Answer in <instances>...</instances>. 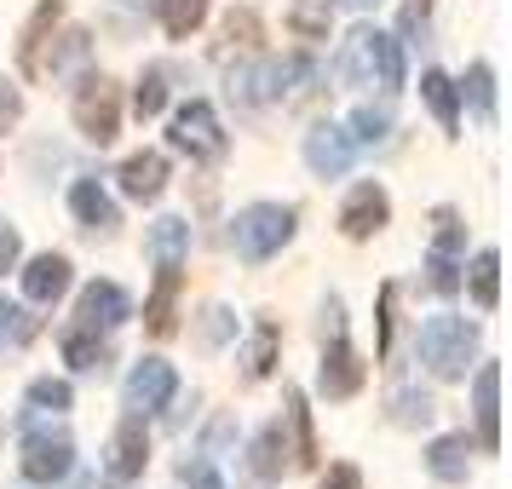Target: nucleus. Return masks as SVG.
Instances as JSON below:
<instances>
[{
	"label": "nucleus",
	"instance_id": "20e7f679",
	"mask_svg": "<svg viewBox=\"0 0 512 489\" xmlns=\"http://www.w3.org/2000/svg\"><path fill=\"white\" fill-rule=\"evenodd\" d=\"M369 380V363L357 357V346L346 340V323H340V300L323 305V363H317V392L328 403H346V397L363 392Z\"/></svg>",
	"mask_w": 512,
	"mask_h": 489
},
{
	"label": "nucleus",
	"instance_id": "a19ab883",
	"mask_svg": "<svg viewBox=\"0 0 512 489\" xmlns=\"http://www.w3.org/2000/svg\"><path fill=\"white\" fill-rule=\"evenodd\" d=\"M231 334H236V317L225 311V305H213L208 317H202V346H225Z\"/></svg>",
	"mask_w": 512,
	"mask_h": 489
},
{
	"label": "nucleus",
	"instance_id": "ea45409f",
	"mask_svg": "<svg viewBox=\"0 0 512 489\" xmlns=\"http://www.w3.org/2000/svg\"><path fill=\"white\" fill-rule=\"evenodd\" d=\"M392 305H397V282H386L380 288V305H374V346H380V357L392 346Z\"/></svg>",
	"mask_w": 512,
	"mask_h": 489
},
{
	"label": "nucleus",
	"instance_id": "4c0bfd02",
	"mask_svg": "<svg viewBox=\"0 0 512 489\" xmlns=\"http://www.w3.org/2000/svg\"><path fill=\"white\" fill-rule=\"evenodd\" d=\"M426 288L432 294H461V259H443V254H426Z\"/></svg>",
	"mask_w": 512,
	"mask_h": 489
},
{
	"label": "nucleus",
	"instance_id": "49530a36",
	"mask_svg": "<svg viewBox=\"0 0 512 489\" xmlns=\"http://www.w3.org/2000/svg\"><path fill=\"white\" fill-rule=\"evenodd\" d=\"M334 6H351V12H369V6H380V0H334Z\"/></svg>",
	"mask_w": 512,
	"mask_h": 489
},
{
	"label": "nucleus",
	"instance_id": "58836bf2",
	"mask_svg": "<svg viewBox=\"0 0 512 489\" xmlns=\"http://www.w3.org/2000/svg\"><path fill=\"white\" fill-rule=\"evenodd\" d=\"M259 35H265V29H259V18L248 12V6H236L231 18H225V41H231L236 52H254V47H259Z\"/></svg>",
	"mask_w": 512,
	"mask_h": 489
},
{
	"label": "nucleus",
	"instance_id": "4be33fe9",
	"mask_svg": "<svg viewBox=\"0 0 512 489\" xmlns=\"http://www.w3.org/2000/svg\"><path fill=\"white\" fill-rule=\"evenodd\" d=\"M58 351H64V363H70L75 374H104L110 369V346H104V334H93V328H64V340H58Z\"/></svg>",
	"mask_w": 512,
	"mask_h": 489
},
{
	"label": "nucleus",
	"instance_id": "7ed1b4c3",
	"mask_svg": "<svg viewBox=\"0 0 512 489\" xmlns=\"http://www.w3.org/2000/svg\"><path fill=\"white\" fill-rule=\"evenodd\" d=\"M415 346H420V363L438 374V380H466L472 363H478V323H466V317H455V311L426 317Z\"/></svg>",
	"mask_w": 512,
	"mask_h": 489
},
{
	"label": "nucleus",
	"instance_id": "1a4fd4ad",
	"mask_svg": "<svg viewBox=\"0 0 512 489\" xmlns=\"http://www.w3.org/2000/svg\"><path fill=\"white\" fill-rule=\"evenodd\" d=\"M351 162H357V139H351L340 121H317V127L305 133V167H311L317 179H346Z\"/></svg>",
	"mask_w": 512,
	"mask_h": 489
},
{
	"label": "nucleus",
	"instance_id": "cd10ccee",
	"mask_svg": "<svg viewBox=\"0 0 512 489\" xmlns=\"http://www.w3.org/2000/svg\"><path fill=\"white\" fill-rule=\"evenodd\" d=\"M156 18H162L167 41H190L196 29L208 24V0H156Z\"/></svg>",
	"mask_w": 512,
	"mask_h": 489
},
{
	"label": "nucleus",
	"instance_id": "c85d7f7f",
	"mask_svg": "<svg viewBox=\"0 0 512 489\" xmlns=\"http://www.w3.org/2000/svg\"><path fill=\"white\" fill-rule=\"evenodd\" d=\"M455 93H461V104H472V116L484 121V127H495V70H489L484 58L466 64V81L455 87Z\"/></svg>",
	"mask_w": 512,
	"mask_h": 489
},
{
	"label": "nucleus",
	"instance_id": "e433bc0d",
	"mask_svg": "<svg viewBox=\"0 0 512 489\" xmlns=\"http://www.w3.org/2000/svg\"><path fill=\"white\" fill-rule=\"evenodd\" d=\"M432 415H438V403L426 392H397L392 397V420L397 426H432Z\"/></svg>",
	"mask_w": 512,
	"mask_h": 489
},
{
	"label": "nucleus",
	"instance_id": "2eb2a0df",
	"mask_svg": "<svg viewBox=\"0 0 512 489\" xmlns=\"http://www.w3.org/2000/svg\"><path fill=\"white\" fill-rule=\"evenodd\" d=\"M64 24V0H41L35 12H29L24 35H18V70L29 75V81H41V58H47L52 47V29Z\"/></svg>",
	"mask_w": 512,
	"mask_h": 489
},
{
	"label": "nucleus",
	"instance_id": "a211bd4d",
	"mask_svg": "<svg viewBox=\"0 0 512 489\" xmlns=\"http://www.w3.org/2000/svg\"><path fill=\"white\" fill-rule=\"evenodd\" d=\"M18 277H24V300L29 305H52V300L70 294V259L64 254H35Z\"/></svg>",
	"mask_w": 512,
	"mask_h": 489
},
{
	"label": "nucleus",
	"instance_id": "aec40b11",
	"mask_svg": "<svg viewBox=\"0 0 512 489\" xmlns=\"http://www.w3.org/2000/svg\"><path fill=\"white\" fill-rule=\"evenodd\" d=\"M288 455V438H282V420H271V426H259L254 443H248V472H254V484L259 489H271L288 472L294 461H282Z\"/></svg>",
	"mask_w": 512,
	"mask_h": 489
},
{
	"label": "nucleus",
	"instance_id": "a878e982",
	"mask_svg": "<svg viewBox=\"0 0 512 489\" xmlns=\"http://www.w3.org/2000/svg\"><path fill=\"white\" fill-rule=\"evenodd\" d=\"M461 288H472V305L478 311H495L501 305V254L495 248H478V259H472V271L461 277Z\"/></svg>",
	"mask_w": 512,
	"mask_h": 489
},
{
	"label": "nucleus",
	"instance_id": "39448f33",
	"mask_svg": "<svg viewBox=\"0 0 512 489\" xmlns=\"http://www.w3.org/2000/svg\"><path fill=\"white\" fill-rule=\"evenodd\" d=\"M70 116H75V133L93 144H110L121 133V87L110 75H81V87L70 98Z\"/></svg>",
	"mask_w": 512,
	"mask_h": 489
},
{
	"label": "nucleus",
	"instance_id": "6ab92c4d",
	"mask_svg": "<svg viewBox=\"0 0 512 489\" xmlns=\"http://www.w3.org/2000/svg\"><path fill=\"white\" fill-rule=\"evenodd\" d=\"M70 213L98 236H116V225H121V208L110 202V190L98 185V179H75L70 185Z\"/></svg>",
	"mask_w": 512,
	"mask_h": 489
},
{
	"label": "nucleus",
	"instance_id": "9b49d317",
	"mask_svg": "<svg viewBox=\"0 0 512 489\" xmlns=\"http://www.w3.org/2000/svg\"><path fill=\"white\" fill-rule=\"evenodd\" d=\"M104 466H110L116 484L144 478V466H150V432H144V415H121V426L110 432V443H104Z\"/></svg>",
	"mask_w": 512,
	"mask_h": 489
},
{
	"label": "nucleus",
	"instance_id": "a18cd8bd",
	"mask_svg": "<svg viewBox=\"0 0 512 489\" xmlns=\"http://www.w3.org/2000/svg\"><path fill=\"white\" fill-rule=\"evenodd\" d=\"M190 478V489H225V478H219V466H213V455H202V461L185 472Z\"/></svg>",
	"mask_w": 512,
	"mask_h": 489
},
{
	"label": "nucleus",
	"instance_id": "6e6552de",
	"mask_svg": "<svg viewBox=\"0 0 512 489\" xmlns=\"http://www.w3.org/2000/svg\"><path fill=\"white\" fill-rule=\"evenodd\" d=\"M179 397V369L167 363V357H139L133 374L121 380V409L127 415H156Z\"/></svg>",
	"mask_w": 512,
	"mask_h": 489
},
{
	"label": "nucleus",
	"instance_id": "412c9836",
	"mask_svg": "<svg viewBox=\"0 0 512 489\" xmlns=\"http://www.w3.org/2000/svg\"><path fill=\"white\" fill-rule=\"evenodd\" d=\"M288 461L294 466H317L323 449H317V426H311V403L305 392H288Z\"/></svg>",
	"mask_w": 512,
	"mask_h": 489
},
{
	"label": "nucleus",
	"instance_id": "423d86ee",
	"mask_svg": "<svg viewBox=\"0 0 512 489\" xmlns=\"http://www.w3.org/2000/svg\"><path fill=\"white\" fill-rule=\"evenodd\" d=\"M167 144H173L179 156H190V162H219V156L231 150V139H225V127H219V116H213L208 98H190L185 110H173Z\"/></svg>",
	"mask_w": 512,
	"mask_h": 489
},
{
	"label": "nucleus",
	"instance_id": "c03bdc74",
	"mask_svg": "<svg viewBox=\"0 0 512 489\" xmlns=\"http://www.w3.org/2000/svg\"><path fill=\"white\" fill-rule=\"evenodd\" d=\"M317 489H363V472H357L351 461H334L323 472V484H317Z\"/></svg>",
	"mask_w": 512,
	"mask_h": 489
},
{
	"label": "nucleus",
	"instance_id": "9d476101",
	"mask_svg": "<svg viewBox=\"0 0 512 489\" xmlns=\"http://www.w3.org/2000/svg\"><path fill=\"white\" fill-rule=\"evenodd\" d=\"M386 225H392V196H386V185H374V179L351 185L346 208H340V231H346L351 242H369V236H380Z\"/></svg>",
	"mask_w": 512,
	"mask_h": 489
},
{
	"label": "nucleus",
	"instance_id": "79ce46f5",
	"mask_svg": "<svg viewBox=\"0 0 512 489\" xmlns=\"http://www.w3.org/2000/svg\"><path fill=\"white\" fill-rule=\"evenodd\" d=\"M18 259H24V236H18V225H12V219H0V277H6Z\"/></svg>",
	"mask_w": 512,
	"mask_h": 489
},
{
	"label": "nucleus",
	"instance_id": "393cba45",
	"mask_svg": "<svg viewBox=\"0 0 512 489\" xmlns=\"http://www.w3.org/2000/svg\"><path fill=\"white\" fill-rule=\"evenodd\" d=\"M265 64H271V104L311 93V81H317V58H305V52H294V58H265Z\"/></svg>",
	"mask_w": 512,
	"mask_h": 489
},
{
	"label": "nucleus",
	"instance_id": "f8f14e48",
	"mask_svg": "<svg viewBox=\"0 0 512 489\" xmlns=\"http://www.w3.org/2000/svg\"><path fill=\"white\" fill-rule=\"evenodd\" d=\"M472 420H478V449L495 455L501 449V369L495 363H472Z\"/></svg>",
	"mask_w": 512,
	"mask_h": 489
},
{
	"label": "nucleus",
	"instance_id": "dca6fc26",
	"mask_svg": "<svg viewBox=\"0 0 512 489\" xmlns=\"http://www.w3.org/2000/svg\"><path fill=\"white\" fill-rule=\"evenodd\" d=\"M472 455H478V443L466 438V432H443V438L426 443V472L438 484H466L472 478Z\"/></svg>",
	"mask_w": 512,
	"mask_h": 489
},
{
	"label": "nucleus",
	"instance_id": "5701e85b",
	"mask_svg": "<svg viewBox=\"0 0 512 489\" xmlns=\"http://www.w3.org/2000/svg\"><path fill=\"white\" fill-rule=\"evenodd\" d=\"M420 98H426V110L438 116V127L449 139H461V93H455V81L443 70H426L420 75Z\"/></svg>",
	"mask_w": 512,
	"mask_h": 489
},
{
	"label": "nucleus",
	"instance_id": "7c9ffc66",
	"mask_svg": "<svg viewBox=\"0 0 512 489\" xmlns=\"http://www.w3.org/2000/svg\"><path fill=\"white\" fill-rule=\"evenodd\" d=\"M288 29H294L300 41H328V29H334V0H294V6H288Z\"/></svg>",
	"mask_w": 512,
	"mask_h": 489
},
{
	"label": "nucleus",
	"instance_id": "2f4dec72",
	"mask_svg": "<svg viewBox=\"0 0 512 489\" xmlns=\"http://www.w3.org/2000/svg\"><path fill=\"white\" fill-rule=\"evenodd\" d=\"M70 403H75V386H70V380H52V374L29 380V392H24V409H29V415H64Z\"/></svg>",
	"mask_w": 512,
	"mask_h": 489
},
{
	"label": "nucleus",
	"instance_id": "de8ad7c7",
	"mask_svg": "<svg viewBox=\"0 0 512 489\" xmlns=\"http://www.w3.org/2000/svg\"><path fill=\"white\" fill-rule=\"evenodd\" d=\"M93 489H121V484H93Z\"/></svg>",
	"mask_w": 512,
	"mask_h": 489
},
{
	"label": "nucleus",
	"instance_id": "ddd939ff",
	"mask_svg": "<svg viewBox=\"0 0 512 489\" xmlns=\"http://www.w3.org/2000/svg\"><path fill=\"white\" fill-rule=\"evenodd\" d=\"M133 317V300H127V288L121 282H87L81 288V300H75V323L93 328V334H110Z\"/></svg>",
	"mask_w": 512,
	"mask_h": 489
},
{
	"label": "nucleus",
	"instance_id": "473e14b6",
	"mask_svg": "<svg viewBox=\"0 0 512 489\" xmlns=\"http://www.w3.org/2000/svg\"><path fill=\"white\" fill-rule=\"evenodd\" d=\"M162 110H167V70H156V64H150V70L139 75V87H133V116L156 121Z\"/></svg>",
	"mask_w": 512,
	"mask_h": 489
},
{
	"label": "nucleus",
	"instance_id": "37998d69",
	"mask_svg": "<svg viewBox=\"0 0 512 489\" xmlns=\"http://www.w3.org/2000/svg\"><path fill=\"white\" fill-rule=\"evenodd\" d=\"M18 121H24V93H18L12 81H0V133L18 127Z\"/></svg>",
	"mask_w": 512,
	"mask_h": 489
},
{
	"label": "nucleus",
	"instance_id": "f03ea898",
	"mask_svg": "<svg viewBox=\"0 0 512 489\" xmlns=\"http://www.w3.org/2000/svg\"><path fill=\"white\" fill-rule=\"evenodd\" d=\"M300 231V213L288 208V202H248V208L231 219V242H236V259L242 265H265V259H277L288 242Z\"/></svg>",
	"mask_w": 512,
	"mask_h": 489
},
{
	"label": "nucleus",
	"instance_id": "f257e3e1",
	"mask_svg": "<svg viewBox=\"0 0 512 489\" xmlns=\"http://www.w3.org/2000/svg\"><path fill=\"white\" fill-rule=\"evenodd\" d=\"M340 81L346 87H380V93H403V41L374 24H357L340 47Z\"/></svg>",
	"mask_w": 512,
	"mask_h": 489
},
{
	"label": "nucleus",
	"instance_id": "b1692460",
	"mask_svg": "<svg viewBox=\"0 0 512 489\" xmlns=\"http://www.w3.org/2000/svg\"><path fill=\"white\" fill-rule=\"evenodd\" d=\"M277 346H282V328L271 323V317H259L254 334H248V351H242V380H248V386H254V380H271Z\"/></svg>",
	"mask_w": 512,
	"mask_h": 489
},
{
	"label": "nucleus",
	"instance_id": "72a5a7b5",
	"mask_svg": "<svg viewBox=\"0 0 512 489\" xmlns=\"http://www.w3.org/2000/svg\"><path fill=\"white\" fill-rule=\"evenodd\" d=\"M41 334V317H29V305L0 300V346H29Z\"/></svg>",
	"mask_w": 512,
	"mask_h": 489
},
{
	"label": "nucleus",
	"instance_id": "f704fd0d",
	"mask_svg": "<svg viewBox=\"0 0 512 489\" xmlns=\"http://www.w3.org/2000/svg\"><path fill=\"white\" fill-rule=\"evenodd\" d=\"M346 133L357 139V150H374V144H386V139H392V110H374V104H363V110L351 116Z\"/></svg>",
	"mask_w": 512,
	"mask_h": 489
},
{
	"label": "nucleus",
	"instance_id": "bb28decb",
	"mask_svg": "<svg viewBox=\"0 0 512 489\" xmlns=\"http://www.w3.org/2000/svg\"><path fill=\"white\" fill-rule=\"evenodd\" d=\"M87 58H93V35H87V29H64V35H58V52L41 58V81H64V75H75Z\"/></svg>",
	"mask_w": 512,
	"mask_h": 489
},
{
	"label": "nucleus",
	"instance_id": "c756f323",
	"mask_svg": "<svg viewBox=\"0 0 512 489\" xmlns=\"http://www.w3.org/2000/svg\"><path fill=\"white\" fill-rule=\"evenodd\" d=\"M185 254H190V225L173 219V213L156 219V225H150V259H156V265H185Z\"/></svg>",
	"mask_w": 512,
	"mask_h": 489
},
{
	"label": "nucleus",
	"instance_id": "c9c22d12",
	"mask_svg": "<svg viewBox=\"0 0 512 489\" xmlns=\"http://www.w3.org/2000/svg\"><path fill=\"white\" fill-rule=\"evenodd\" d=\"M461 248H466V225H461V213H455V208H438V213H432V254L461 259Z\"/></svg>",
	"mask_w": 512,
	"mask_h": 489
},
{
	"label": "nucleus",
	"instance_id": "4468645a",
	"mask_svg": "<svg viewBox=\"0 0 512 489\" xmlns=\"http://www.w3.org/2000/svg\"><path fill=\"white\" fill-rule=\"evenodd\" d=\"M179 288H185V265H156V288L144 300V334L167 340L179 328Z\"/></svg>",
	"mask_w": 512,
	"mask_h": 489
},
{
	"label": "nucleus",
	"instance_id": "0eeeda50",
	"mask_svg": "<svg viewBox=\"0 0 512 489\" xmlns=\"http://www.w3.org/2000/svg\"><path fill=\"white\" fill-rule=\"evenodd\" d=\"M70 466H75V443L70 432L58 426H35V432H24V443H18V472H24L29 484H41L52 489L58 478H70Z\"/></svg>",
	"mask_w": 512,
	"mask_h": 489
},
{
	"label": "nucleus",
	"instance_id": "f3484780",
	"mask_svg": "<svg viewBox=\"0 0 512 489\" xmlns=\"http://www.w3.org/2000/svg\"><path fill=\"white\" fill-rule=\"evenodd\" d=\"M116 185H121L127 202H156V196L167 190V156L162 150H139V156H127L121 173H116Z\"/></svg>",
	"mask_w": 512,
	"mask_h": 489
}]
</instances>
